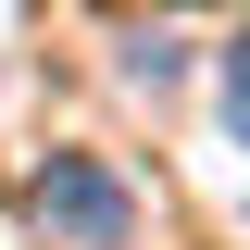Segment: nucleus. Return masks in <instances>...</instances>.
Instances as JSON below:
<instances>
[{"mask_svg":"<svg viewBox=\"0 0 250 250\" xmlns=\"http://www.w3.org/2000/svg\"><path fill=\"white\" fill-rule=\"evenodd\" d=\"M25 213L50 225V250H125V238H138V200H125L88 150H50V163H38Z\"/></svg>","mask_w":250,"mask_h":250,"instance_id":"obj_1","label":"nucleus"},{"mask_svg":"<svg viewBox=\"0 0 250 250\" xmlns=\"http://www.w3.org/2000/svg\"><path fill=\"white\" fill-rule=\"evenodd\" d=\"M225 125L250 138V38H225Z\"/></svg>","mask_w":250,"mask_h":250,"instance_id":"obj_2","label":"nucleus"}]
</instances>
